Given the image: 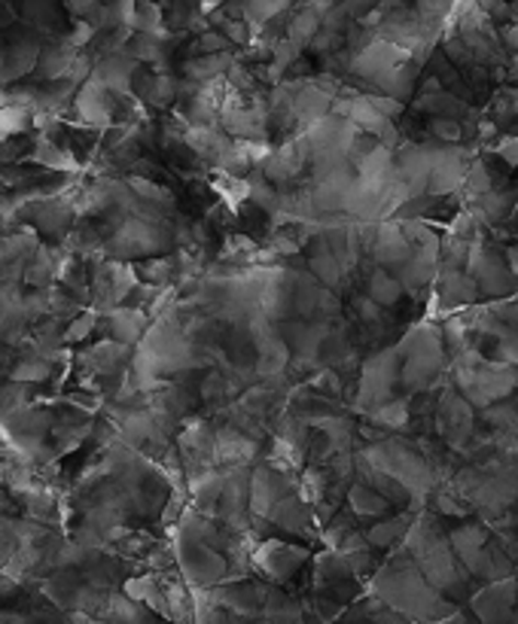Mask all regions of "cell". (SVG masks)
Segmentation results:
<instances>
[{"label": "cell", "instance_id": "6da1fadb", "mask_svg": "<svg viewBox=\"0 0 518 624\" xmlns=\"http://www.w3.org/2000/svg\"><path fill=\"white\" fill-rule=\"evenodd\" d=\"M516 624H518V622H516Z\"/></svg>", "mask_w": 518, "mask_h": 624}]
</instances>
